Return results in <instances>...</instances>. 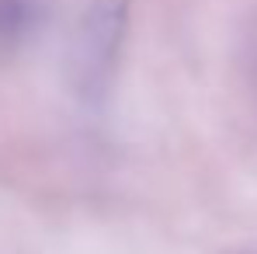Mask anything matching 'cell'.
I'll use <instances>...</instances> for the list:
<instances>
[{
    "label": "cell",
    "mask_w": 257,
    "mask_h": 254,
    "mask_svg": "<svg viewBox=\"0 0 257 254\" xmlns=\"http://www.w3.org/2000/svg\"><path fill=\"white\" fill-rule=\"evenodd\" d=\"M132 0H87L73 35H70V84L73 91L97 105L104 101L122 45L128 35Z\"/></svg>",
    "instance_id": "cell-1"
},
{
    "label": "cell",
    "mask_w": 257,
    "mask_h": 254,
    "mask_svg": "<svg viewBox=\"0 0 257 254\" xmlns=\"http://www.w3.org/2000/svg\"><path fill=\"white\" fill-rule=\"evenodd\" d=\"M39 21V0H0V49L21 45Z\"/></svg>",
    "instance_id": "cell-2"
}]
</instances>
